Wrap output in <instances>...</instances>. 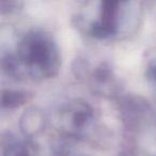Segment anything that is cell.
I'll return each mask as SVG.
<instances>
[{
  "instance_id": "6da1fadb",
  "label": "cell",
  "mask_w": 156,
  "mask_h": 156,
  "mask_svg": "<svg viewBox=\"0 0 156 156\" xmlns=\"http://www.w3.org/2000/svg\"><path fill=\"white\" fill-rule=\"evenodd\" d=\"M15 57L24 76L42 81L58 75L61 67V54L56 40L42 29L27 31L16 45Z\"/></svg>"
},
{
  "instance_id": "7a4b0ae2",
  "label": "cell",
  "mask_w": 156,
  "mask_h": 156,
  "mask_svg": "<svg viewBox=\"0 0 156 156\" xmlns=\"http://www.w3.org/2000/svg\"><path fill=\"white\" fill-rule=\"evenodd\" d=\"M98 124L95 109L83 98H72L57 108L54 125L62 136L76 140L91 137Z\"/></svg>"
},
{
  "instance_id": "3957f363",
  "label": "cell",
  "mask_w": 156,
  "mask_h": 156,
  "mask_svg": "<svg viewBox=\"0 0 156 156\" xmlns=\"http://www.w3.org/2000/svg\"><path fill=\"white\" fill-rule=\"evenodd\" d=\"M126 2L102 1L98 3V17L88 27L90 37L96 40H109L119 33V24Z\"/></svg>"
},
{
  "instance_id": "277c9868",
  "label": "cell",
  "mask_w": 156,
  "mask_h": 156,
  "mask_svg": "<svg viewBox=\"0 0 156 156\" xmlns=\"http://www.w3.org/2000/svg\"><path fill=\"white\" fill-rule=\"evenodd\" d=\"M92 93L109 100L121 98V86L111 65L108 62H101L90 72L86 78Z\"/></svg>"
},
{
  "instance_id": "5b68a950",
  "label": "cell",
  "mask_w": 156,
  "mask_h": 156,
  "mask_svg": "<svg viewBox=\"0 0 156 156\" xmlns=\"http://www.w3.org/2000/svg\"><path fill=\"white\" fill-rule=\"evenodd\" d=\"M119 111L123 124L128 130H138L153 117L149 102L140 96L126 95L119 98Z\"/></svg>"
},
{
  "instance_id": "8992f818",
  "label": "cell",
  "mask_w": 156,
  "mask_h": 156,
  "mask_svg": "<svg viewBox=\"0 0 156 156\" xmlns=\"http://www.w3.org/2000/svg\"><path fill=\"white\" fill-rule=\"evenodd\" d=\"M2 156H41V152L33 139L7 132L2 136Z\"/></svg>"
},
{
  "instance_id": "52a82bcc",
  "label": "cell",
  "mask_w": 156,
  "mask_h": 156,
  "mask_svg": "<svg viewBox=\"0 0 156 156\" xmlns=\"http://www.w3.org/2000/svg\"><path fill=\"white\" fill-rule=\"evenodd\" d=\"M47 118L44 111L37 106L28 107L23 112L20 120L22 135L26 138L33 139L39 136L46 127Z\"/></svg>"
},
{
  "instance_id": "ba28073f",
  "label": "cell",
  "mask_w": 156,
  "mask_h": 156,
  "mask_svg": "<svg viewBox=\"0 0 156 156\" xmlns=\"http://www.w3.org/2000/svg\"><path fill=\"white\" fill-rule=\"evenodd\" d=\"M33 95L31 92L20 91V90H3L1 95V107L2 109H12L20 108L25 104L29 103L32 100Z\"/></svg>"
},
{
  "instance_id": "9c48e42d",
  "label": "cell",
  "mask_w": 156,
  "mask_h": 156,
  "mask_svg": "<svg viewBox=\"0 0 156 156\" xmlns=\"http://www.w3.org/2000/svg\"><path fill=\"white\" fill-rule=\"evenodd\" d=\"M22 5L23 3L18 2V1H1V3H0V11H1L2 15L14 13V12L20 10Z\"/></svg>"
},
{
  "instance_id": "30bf717a",
  "label": "cell",
  "mask_w": 156,
  "mask_h": 156,
  "mask_svg": "<svg viewBox=\"0 0 156 156\" xmlns=\"http://www.w3.org/2000/svg\"><path fill=\"white\" fill-rule=\"evenodd\" d=\"M147 76L151 80H153L156 83V61L152 62L147 67Z\"/></svg>"
},
{
  "instance_id": "8fae6325",
  "label": "cell",
  "mask_w": 156,
  "mask_h": 156,
  "mask_svg": "<svg viewBox=\"0 0 156 156\" xmlns=\"http://www.w3.org/2000/svg\"><path fill=\"white\" fill-rule=\"evenodd\" d=\"M56 156H87V155H85V154H79V153H74V152L69 151V150L63 149V150L57 151Z\"/></svg>"
},
{
  "instance_id": "7c38bea8",
  "label": "cell",
  "mask_w": 156,
  "mask_h": 156,
  "mask_svg": "<svg viewBox=\"0 0 156 156\" xmlns=\"http://www.w3.org/2000/svg\"><path fill=\"white\" fill-rule=\"evenodd\" d=\"M152 156H156V154H155V155H152Z\"/></svg>"
}]
</instances>
